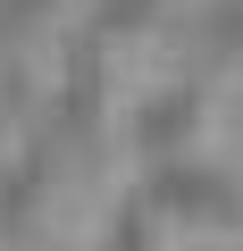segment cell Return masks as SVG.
Listing matches in <instances>:
<instances>
[{
  "label": "cell",
  "instance_id": "1",
  "mask_svg": "<svg viewBox=\"0 0 243 251\" xmlns=\"http://www.w3.org/2000/svg\"><path fill=\"white\" fill-rule=\"evenodd\" d=\"M176 75H185V59H176V42H168V34H126V42H109L101 92H109V109H117V117H135V109H143V100H160Z\"/></svg>",
  "mask_w": 243,
  "mask_h": 251
}]
</instances>
